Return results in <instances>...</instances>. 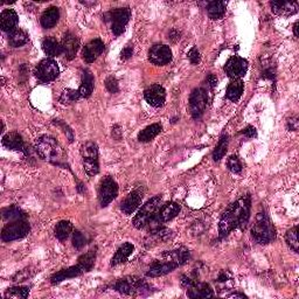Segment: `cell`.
<instances>
[{
	"label": "cell",
	"instance_id": "cell-14",
	"mask_svg": "<svg viewBox=\"0 0 299 299\" xmlns=\"http://www.w3.org/2000/svg\"><path fill=\"white\" fill-rule=\"evenodd\" d=\"M180 205H178L176 202H167L165 203V205L160 206V208L155 214L153 221H152L151 223L157 222V223H165L168 222V221H171L174 219L175 216H178V214L180 213ZM150 223V224H151ZM149 224V226H150Z\"/></svg>",
	"mask_w": 299,
	"mask_h": 299
},
{
	"label": "cell",
	"instance_id": "cell-35",
	"mask_svg": "<svg viewBox=\"0 0 299 299\" xmlns=\"http://www.w3.org/2000/svg\"><path fill=\"white\" fill-rule=\"evenodd\" d=\"M227 149H228V136L224 135L217 143L215 150L213 152V159L215 161H220L227 153Z\"/></svg>",
	"mask_w": 299,
	"mask_h": 299
},
{
	"label": "cell",
	"instance_id": "cell-6",
	"mask_svg": "<svg viewBox=\"0 0 299 299\" xmlns=\"http://www.w3.org/2000/svg\"><path fill=\"white\" fill-rule=\"evenodd\" d=\"M30 230L29 223L26 220H18L11 221L6 224L1 230V239L5 242H11V241H16L28 235Z\"/></svg>",
	"mask_w": 299,
	"mask_h": 299
},
{
	"label": "cell",
	"instance_id": "cell-53",
	"mask_svg": "<svg viewBox=\"0 0 299 299\" xmlns=\"http://www.w3.org/2000/svg\"><path fill=\"white\" fill-rule=\"evenodd\" d=\"M294 34L296 37H298V21H296L294 25Z\"/></svg>",
	"mask_w": 299,
	"mask_h": 299
},
{
	"label": "cell",
	"instance_id": "cell-40",
	"mask_svg": "<svg viewBox=\"0 0 299 299\" xmlns=\"http://www.w3.org/2000/svg\"><path fill=\"white\" fill-rule=\"evenodd\" d=\"M80 97H81V94L79 90L66 89L63 90L62 94H61L60 101L61 103L63 104H71V103H75V102L79 100Z\"/></svg>",
	"mask_w": 299,
	"mask_h": 299
},
{
	"label": "cell",
	"instance_id": "cell-21",
	"mask_svg": "<svg viewBox=\"0 0 299 299\" xmlns=\"http://www.w3.org/2000/svg\"><path fill=\"white\" fill-rule=\"evenodd\" d=\"M84 271L82 270V268H81L79 264L77 266L74 267H69L67 268V269H63L61 271H57L56 274H54L52 278H50V282H52V284H59L61 282L68 280V278H74L80 276V275H82Z\"/></svg>",
	"mask_w": 299,
	"mask_h": 299
},
{
	"label": "cell",
	"instance_id": "cell-22",
	"mask_svg": "<svg viewBox=\"0 0 299 299\" xmlns=\"http://www.w3.org/2000/svg\"><path fill=\"white\" fill-rule=\"evenodd\" d=\"M187 296L189 298H212L214 294L208 284L195 282L191 288L187 289Z\"/></svg>",
	"mask_w": 299,
	"mask_h": 299
},
{
	"label": "cell",
	"instance_id": "cell-36",
	"mask_svg": "<svg viewBox=\"0 0 299 299\" xmlns=\"http://www.w3.org/2000/svg\"><path fill=\"white\" fill-rule=\"evenodd\" d=\"M82 159H98V148L96 143L87 142L81 148Z\"/></svg>",
	"mask_w": 299,
	"mask_h": 299
},
{
	"label": "cell",
	"instance_id": "cell-50",
	"mask_svg": "<svg viewBox=\"0 0 299 299\" xmlns=\"http://www.w3.org/2000/svg\"><path fill=\"white\" fill-rule=\"evenodd\" d=\"M168 36H169V39H171V41L176 42V41H179L180 36H181V33H180L178 29L173 28V29H171V32H169Z\"/></svg>",
	"mask_w": 299,
	"mask_h": 299
},
{
	"label": "cell",
	"instance_id": "cell-20",
	"mask_svg": "<svg viewBox=\"0 0 299 299\" xmlns=\"http://www.w3.org/2000/svg\"><path fill=\"white\" fill-rule=\"evenodd\" d=\"M19 16L16 14L14 9H4L0 15V26L4 32L11 33L15 29V26L18 25Z\"/></svg>",
	"mask_w": 299,
	"mask_h": 299
},
{
	"label": "cell",
	"instance_id": "cell-28",
	"mask_svg": "<svg viewBox=\"0 0 299 299\" xmlns=\"http://www.w3.org/2000/svg\"><path fill=\"white\" fill-rule=\"evenodd\" d=\"M161 130H162V127L158 123L149 125V127L143 129V130L139 132L138 141L142 142V143L151 142L152 139H154L159 134H160Z\"/></svg>",
	"mask_w": 299,
	"mask_h": 299
},
{
	"label": "cell",
	"instance_id": "cell-2",
	"mask_svg": "<svg viewBox=\"0 0 299 299\" xmlns=\"http://www.w3.org/2000/svg\"><path fill=\"white\" fill-rule=\"evenodd\" d=\"M35 150L40 157L53 164L61 165L66 160V152L55 138L41 136L35 141Z\"/></svg>",
	"mask_w": 299,
	"mask_h": 299
},
{
	"label": "cell",
	"instance_id": "cell-4",
	"mask_svg": "<svg viewBox=\"0 0 299 299\" xmlns=\"http://www.w3.org/2000/svg\"><path fill=\"white\" fill-rule=\"evenodd\" d=\"M161 196L157 195L153 196L152 199H150L141 209L138 210L137 215L134 217V226L137 229H143L145 227H148L150 223L152 222L154 219L155 214L160 208L161 206Z\"/></svg>",
	"mask_w": 299,
	"mask_h": 299
},
{
	"label": "cell",
	"instance_id": "cell-5",
	"mask_svg": "<svg viewBox=\"0 0 299 299\" xmlns=\"http://www.w3.org/2000/svg\"><path fill=\"white\" fill-rule=\"evenodd\" d=\"M115 290L122 295H143V292L150 291V285L144 280L131 276L117 281L115 284Z\"/></svg>",
	"mask_w": 299,
	"mask_h": 299
},
{
	"label": "cell",
	"instance_id": "cell-12",
	"mask_svg": "<svg viewBox=\"0 0 299 299\" xmlns=\"http://www.w3.org/2000/svg\"><path fill=\"white\" fill-rule=\"evenodd\" d=\"M149 60L157 66H165L171 62L172 60V50L166 45H154L151 47L149 52Z\"/></svg>",
	"mask_w": 299,
	"mask_h": 299
},
{
	"label": "cell",
	"instance_id": "cell-11",
	"mask_svg": "<svg viewBox=\"0 0 299 299\" xmlns=\"http://www.w3.org/2000/svg\"><path fill=\"white\" fill-rule=\"evenodd\" d=\"M224 70L230 79L241 80L248 70V62L246 59L240 56H233L227 61Z\"/></svg>",
	"mask_w": 299,
	"mask_h": 299
},
{
	"label": "cell",
	"instance_id": "cell-48",
	"mask_svg": "<svg viewBox=\"0 0 299 299\" xmlns=\"http://www.w3.org/2000/svg\"><path fill=\"white\" fill-rule=\"evenodd\" d=\"M242 134L248 138H255L257 136V131L254 127L249 125V127H247L246 129H244V130H242Z\"/></svg>",
	"mask_w": 299,
	"mask_h": 299
},
{
	"label": "cell",
	"instance_id": "cell-23",
	"mask_svg": "<svg viewBox=\"0 0 299 299\" xmlns=\"http://www.w3.org/2000/svg\"><path fill=\"white\" fill-rule=\"evenodd\" d=\"M135 250V246L132 243H124L123 246H121L118 248V250L115 254V256L112 257L111 260V266L116 267L118 264L125 263L129 260V257L131 256V254L134 253Z\"/></svg>",
	"mask_w": 299,
	"mask_h": 299
},
{
	"label": "cell",
	"instance_id": "cell-47",
	"mask_svg": "<svg viewBox=\"0 0 299 299\" xmlns=\"http://www.w3.org/2000/svg\"><path fill=\"white\" fill-rule=\"evenodd\" d=\"M134 55V47L132 45H128L124 47V49L121 53V59L122 60H129L130 57Z\"/></svg>",
	"mask_w": 299,
	"mask_h": 299
},
{
	"label": "cell",
	"instance_id": "cell-8",
	"mask_svg": "<svg viewBox=\"0 0 299 299\" xmlns=\"http://www.w3.org/2000/svg\"><path fill=\"white\" fill-rule=\"evenodd\" d=\"M34 74H35L37 80L47 83L56 80V77L60 74V69L56 61H54L53 59H45L37 63Z\"/></svg>",
	"mask_w": 299,
	"mask_h": 299
},
{
	"label": "cell",
	"instance_id": "cell-42",
	"mask_svg": "<svg viewBox=\"0 0 299 299\" xmlns=\"http://www.w3.org/2000/svg\"><path fill=\"white\" fill-rule=\"evenodd\" d=\"M227 167H228L229 171L233 173H240L243 168L239 157L235 154L230 155V157L228 158V160H227Z\"/></svg>",
	"mask_w": 299,
	"mask_h": 299
},
{
	"label": "cell",
	"instance_id": "cell-30",
	"mask_svg": "<svg viewBox=\"0 0 299 299\" xmlns=\"http://www.w3.org/2000/svg\"><path fill=\"white\" fill-rule=\"evenodd\" d=\"M227 2L226 1H212L209 2L207 6V11H208V15L210 19L219 20L222 18L226 13Z\"/></svg>",
	"mask_w": 299,
	"mask_h": 299
},
{
	"label": "cell",
	"instance_id": "cell-9",
	"mask_svg": "<svg viewBox=\"0 0 299 299\" xmlns=\"http://www.w3.org/2000/svg\"><path fill=\"white\" fill-rule=\"evenodd\" d=\"M118 194V185L111 176H105L102 179L98 188V199L102 207H107L114 201Z\"/></svg>",
	"mask_w": 299,
	"mask_h": 299
},
{
	"label": "cell",
	"instance_id": "cell-39",
	"mask_svg": "<svg viewBox=\"0 0 299 299\" xmlns=\"http://www.w3.org/2000/svg\"><path fill=\"white\" fill-rule=\"evenodd\" d=\"M28 296H29V288L27 287H13L11 289H8L5 294L6 298H14V299L27 298Z\"/></svg>",
	"mask_w": 299,
	"mask_h": 299
},
{
	"label": "cell",
	"instance_id": "cell-25",
	"mask_svg": "<svg viewBox=\"0 0 299 299\" xmlns=\"http://www.w3.org/2000/svg\"><path fill=\"white\" fill-rule=\"evenodd\" d=\"M59 18H60L59 8L55 7V6H52V7L47 8L46 11L42 13L41 20H40V21H41V26L43 28L48 29L56 25L57 21H59Z\"/></svg>",
	"mask_w": 299,
	"mask_h": 299
},
{
	"label": "cell",
	"instance_id": "cell-15",
	"mask_svg": "<svg viewBox=\"0 0 299 299\" xmlns=\"http://www.w3.org/2000/svg\"><path fill=\"white\" fill-rule=\"evenodd\" d=\"M178 267H179V264L172 260L154 262V263L150 267L149 271L146 273V276L148 277H161V276H164V275L172 273V271L175 270Z\"/></svg>",
	"mask_w": 299,
	"mask_h": 299
},
{
	"label": "cell",
	"instance_id": "cell-43",
	"mask_svg": "<svg viewBox=\"0 0 299 299\" xmlns=\"http://www.w3.org/2000/svg\"><path fill=\"white\" fill-rule=\"evenodd\" d=\"M86 243V235H84L82 232H80V230H75L73 234V246L76 248V249H80V248H82Z\"/></svg>",
	"mask_w": 299,
	"mask_h": 299
},
{
	"label": "cell",
	"instance_id": "cell-51",
	"mask_svg": "<svg viewBox=\"0 0 299 299\" xmlns=\"http://www.w3.org/2000/svg\"><path fill=\"white\" fill-rule=\"evenodd\" d=\"M207 83L209 84V87H210V88L216 87V84H217V79H216L215 75L209 74V75H208V77H207Z\"/></svg>",
	"mask_w": 299,
	"mask_h": 299
},
{
	"label": "cell",
	"instance_id": "cell-44",
	"mask_svg": "<svg viewBox=\"0 0 299 299\" xmlns=\"http://www.w3.org/2000/svg\"><path fill=\"white\" fill-rule=\"evenodd\" d=\"M105 88H107L109 93H111V94L118 93L120 87H118V81L116 80V77L109 76L108 79L105 80Z\"/></svg>",
	"mask_w": 299,
	"mask_h": 299
},
{
	"label": "cell",
	"instance_id": "cell-41",
	"mask_svg": "<svg viewBox=\"0 0 299 299\" xmlns=\"http://www.w3.org/2000/svg\"><path fill=\"white\" fill-rule=\"evenodd\" d=\"M83 168L89 176H94L100 172L98 159H83Z\"/></svg>",
	"mask_w": 299,
	"mask_h": 299
},
{
	"label": "cell",
	"instance_id": "cell-31",
	"mask_svg": "<svg viewBox=\"0 0 299 299\" xmlns=\"http://www.w3.org/2000/svg\"><path fill=\"white\" fill-rule=\"evenodd\" d=\"M27 41H28V35L22 29L15 28L11 33H8V42L14 48L26 45Z\"/></svg>",
	"mask_w": 299,
	"mask_h": 299
},
{
	"label": "cell",
	"instance_id": "cell-34",
	"mask_svg": "<svg viewBox=\"0 0 299 299\" xmlns=\"http://www.w3.org/2000/svg\"><path fill=\"white\" fill-rule=\"evenodd\" d=\"M95 261H96V253L94 250L88 251L87 254H83L82 256L79 257V266L82 268V270L84 273H88L93 269Z\"/></svg>",
	"mask_w": 299,
	"mask_h": 299
},
{
	"label": "cell",
	"instance_id": "cell-33",
	"mask_svg": "<svg viewBox=\"0 0 299 299\" xmlns=\"http://www.w3.org/2000/svg\"><path fill=\"white\" fill-rule=\"evenodd\" d=\"M2 217H4L5 220H9V222H11V221L26 220L27 215L22 209L19 208V207L11 206V207H7V208L2 209Z\"/></svg>",
	"mask_w": 299,
	"mask_h": 299
},
{
	"label": "cell",
	"instance_id": "cell-24",
	"mask_svg": "<svg viewBox=\"0 0 299 299\" xmlns=\"http://www.w3.org/2000/svg\"><path fill=\"white\" fill-rule=\"evenodd\" d=\"M2 144L5 148L9 150H14V151H21L25 148V143L21 136L18 132H8L2 137Z\"/></svg>",
	"mask_w": 299,
	"mask_h": 299
},
{
	"label": "cell",
	"instance_id": "cell-10",
	"mask_svg": "<svg viewBox=\"0 0 299 299\" xmlns=\"http://www.w3.org/2000/svg\"><path fill=\"white\" fill-rule=\"evenodd\" d=\"M207 105V94L202 88H196L191 93L189 96V110L194 120H199L205 112Z\"/></svg>",
	"mask_w": 299,
	"mask_h": 299
},
{
	"label": "cell",
	"instance_id": "cell-52",
	"mask_svg": "<svg viewBox=\"0 0 299 299\" xmlns=\"http://www.w3.org/2000/svg\"><path fill=\"white\" fill-rule=\"evenodd\" d=\"M229 298H247V296H244L243 294H232L228 296Z\"/></svg>",
	"mask_w": 299,
	"mask_h": 299
},
{
	"label": "cell",
	"instance_id": "cell-17",
	"mask_svg": "<svg viewBox=\"0 0 299 299\" xmlns=\"http://www.w3.org/2000/svg\"><path fill=\"white\" fill-rule=\"evenodd\" d=\"M104 43L101 39H95L86 45L82 52V57L87 63H93L103 53Z\"/></svg>",
	"mask_w": 299,
	"mask_h": 299
},
{
	"label": "cell",
	"instance_id": "cell-13",
	"mask_svg": "<svg viewBox=\"0 0 299 299\" xmlns=\"http://www.w3.org/2000/svg\"><path fill=\"white\" fill-rule=\"evenodd\" d=\"M144 98L151 107L160 108L164 105L166 100V90L160 84H152L144 93Z\"/></svg>",
	"mask_w": 299,
	"mask_h": 299
},
{
	"label": "cell",
	"instance_id": "cell-7",
	"mask_svg": "<svg viewBox=\"0 0 299 299\" xmlns=\"http://www.w3.org/2000/svg\"><path fill=\"white\" fill-rule=\"evenodd\" d=\"M130 16L131 11L128 7L116 8L105 14V18H108L107 21L111 22V29L115 35H121L122 33H124Z\"/></svg>",
	"mask_w": 299,
	"mask_h": 299
},
{
	"label": "cell",
	"instance_id": "cell-3",
	"mask_svg": "<svg viewBox=\"0 0 299 299\" xmlns=\"http://www.w3.org/2000/svg\"><path fill=\"white\" fill-rule=\"evenodd\" d=\"M276 233L269 216L264 213L257 214L255 223L251 228V237L258 244H268L275 240Z\"/></svg>",
	"mask_w": 299,
	"mask_h": 299
},
{
	"label": "cell",
	"instance_id": "cell-19",
	"mask_svg": "<svg viewBox=\"0 0 299 299\" xmlns=\"http://www.w3.org/2000/svg\"><path fill=\"white\" fill-rule=\"evenodd\" d=\"M62 48H63V54L66 55L68 60H73L76 56L77 50L80 48V41L74 34L71 33H66L64 34L62 39Z\"/></svg>",
	"mask_w": 299,
	"mask_h": 299
},
{
	"label": "cell",
	"instance_id": "cell-16",
	"mask_svg": "<svg viewBox=\"0 0 299 299\" xmlns=\"http://www.w3.org/2000/svg\"><path fill=\"white\" fill-rule=\"evenodd\" d=\"M270 5L275 14L281 16L294 15L298 12V7H299L297 0H290V1H281V0H276V1H271Z\"/></svg>",
	"mask_w": 299,
	"mask_h": 299
},
{
	"label": "cell",
	"instance_id": "cell-32",
	"mask_svg": "<svg viewBox=\"0 0 299 299\" xmlns=\"http://www.w3.org/2000/svg\"><path fill=\"white\" fill-rule=\"evenodd\" d=\"M71 232H73V223L66 220L60 221L55 226V229H54L56 239L60 241H66L70 236Z\"/></svg>",
	"mask_w": 299,
	"mask_h": 299
},
{
	"label": "cell",
	"instance_id": "cell-37",
	"mask_svg": "<svg viewBox=\"0 0 299 299\" xmlns=\"http://www.w3.org/2000/svg\"><path fill=\"white\" fill-rule=\"evenodd\" d=\"M165 257H169L172 261L176 262L180 266L185 264L189 260V251L187 249H179L174 251H169V253L164 254Z\"/></svg>",
	"mask_w": 299,
	"mask_h": 299
},
{
	"label": "cell",
	"instance_id": "cell-26",
	"mask_svg": "<svg viewBox=\"0 0 299 299\" xmlns=\"http://www.w3.org/2000/svg\"><path fill=\"white\" fill-rule=\"evenodd\" d=\"M244 90V83L242 80H233L232 82L228 84L227 88L226 96L229 101L232 102H237L242 96Z\"/></svg>",
	"mask_w": 299,
	"mask_h": 299
},
{
	"label": "cell",
	"instance_id": "cell-49",
	"mask_svg": "<svg viewBox=\"0 0 299 299\" xmlns=\"http://www.w3.org/2000/svg\"><path fill=\"white\" fill-rule=\"evenodd\" d=\"M299 127V122L297 117H292L288 121V129L290 131H297Z\"/></svg>",
	"mask_w": 299,
	"mask_h": 299
},
{
	"label": "cell",
	"instance_id": "cell-27",
	"mask_svg": "<svg viewBox=\"0 0 299 299\" xmlns=\"http://www.w3.org/2000/svg\"><path fill=\"white\" fill-rule=\"evenodd\" d=\"M94 90V77L88 69H84L82 73V82H81V87H80V94L81 97H89L91 94H93Z\"/></svg>",
	"mask_w": 299,
	"mask_h": 299
},
{
	"label": "cell",
	"instance_id": "cell-29",
	"mask_svg": "<svg viewBox=\"0 0 299 299\" xmlns=\"http://www.w3.org/2000/svg\"><path fill=\"white\" fill-rule=\"evenodd\" d=\"M42 49L48 56H57L63 53L62 45L54 37H47L42 42Z\"/></svg>",
	"mask_w": 299,
	"mask_h": 299
},
{
	"label": "cell",
	"instance_id": "cell-1",
	"mask_svg": "<svg viewBox=\"0 0 299 299\" xmlns=\"http://www.w3.org/2000/svg\"><path fill=\"white\" fill-rule=\"evenodd\" d=\"M251 198L250 195H244L240 198L221 215L219 223L220 239L228 236L233 230L244 229L250 220Z\"/></svg>",
	"mask_w": 299,
	"mask_h": 299
},
{
	"label": "cell",
	"instance_id": "cell-18",
	"mask_svg": "<svg viewBox=\"0 0 299 299\" xmlns=\"http://www.w3.org/2000/svg\"><path fill=\"white\" fill-rule=\"evenodd\" d=\"M142 201H143V192L139 191V189L131 192L130 194L124 199V201L121 203L122 212L127 214V215H131V214L142 205Z\"/></svg>",
	"mask_w": 299,
	"mask_h": 299
},
{
	"label": "cell",
	"instance_id": "cell-38",
	"mask_svg": "<svg viewBox=\"0 0 299 299\" xmlns=\"http://www.w3.org/2000/svg\"><path fill=\"white\" fill-rule=\"evenodd\" d=\"M285 241H287L288 246L291 248L295 253L299 251V242H298V227L295 226L294 228L288 230L285 234Z\"/></svg>",
	"mask_w": 299,
	"mask_h": 299
},
{
	"label": "cell",
	"instance_id": "cell-46",
	"mask_svg": "<svg viewBox=\"0 0 299 299\" xmlns=\"http://www.w3.org/2000/svg\"><path fill=\"white\" fill-rule=\"evenodd\" d=\"M232 280H233L232 275H230L228 271H221L219 277H217L216 282H217V283H221V284H226Z\"/></svg>",
	"mask_w": 299,
	"mask_h": 299
},
{
	"label": "cell",
	"instance_id": "cell-45",
	"mask_svg": "<svg viewBox=\"0 0 299 299\" xmlns=\"http://www.w3.org/2000/svg\"><path fill=\"white\" fill-rule=\"evenodd\" d=\"M188 59L193 64H198L200 62V53L199 50L196 49V47H193V48L189 50Z\"/></svg>",
	"mask_w": 299,
	"mask_h": 299
}]
</instances>
